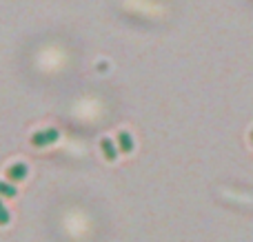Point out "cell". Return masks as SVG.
<instances>
[{
    "mask_svg": "<svg viewBox=\"0 0 253 242\" xmlns=\"http://www.w3.org/2000/svg\"><path fill=\"white\" fill-rule=\"evenodd\" d=\"M53 140H58V129H42V131L31 133V145L36 147H47Z\"/></svg>",
    "mask_w": 253,
    "mask_h": 242,
    "instance_id": "obj_1",
    "label": "cell"
},
{
    "mask_svg": "<svg viewBox=\"0 0 253 242\" xmlns=\"http://www.w3.org/2000/svg\"><path fill=\"white\" fill-rule=\"evenodd\" d=\"M4 176H7V180H11V182H20L22 178L27 176V164H22V162L11 164V167H7Z\"/></svg>",
    "mask_w": 253,
    "mask_h": 242,
    "instance_id": "obj_2",
    "label": "cell"
},
{
    "mask_svg": "<svg viewBox=\"0 0 253 242\" xmlns=\"http://www.w3.org/2000/svg\"><path fill=\"white\" fill-rule=\"evenodd\" d=\"M100 147H102V154H105V158L116 160V156H118V149H116V142L111 140V138H102Z\"/></svg>",
    "mask_w": 253,
    "mask_h": 242,
    "instance_id": "obj_3",
    "label": "cell"
},
{
    "mask_svg": "<svg viewBox=\"0 0 253 242\" xmlns=\"http://www.w3.org/2000/svg\"><path fill=\"white\" fill-rule=\"evenodd\" d=\"M118 149L120 151H131V149H133V140H131V136H129V133H126V131H120L118 133Z\"/></svg>",
    "mask_w": 253,
    "mask_h": 242,
    "instance_id": "obj_4",
    "label": "cell"
},
{
    "mask_svg": "<svg viewBox=\"0 0 253 242\" xmlns=\"http://www.w3.org/2000/svg\"><path fill=\"white\" fill-rule=\"evenodd\" d=\"M16 194H18L16 187L9 185V182H2V180H0V196H2V198H16Z\"/></svg>",
    "mask_w": 253,
    "mask_h": 242,
    "instance_id": "obj_5",
    "label": "cell"
},
{
    "mask_svg": "<svg viewBox=\"0 0 253 242\" xmlns=\"http://www.w3.org/2000/svg\"><path fill=\"white\" fill-rule=\"evenodd\" d=\"M7 222H9V211L2 204V200H0V225H7Z\"/></svg>",
    "mask_w": 253,
    "mask_h": 242,
    "instance_id": "obj_6",
    "label": "cell"
},
{
    "mask_svg": "<svg viewBox=\"0 0 253 242\" xmlns=\"http://www.w3.org/2000/svg\"><path fill=\"white\" fill-rule=\"evenodd\" d=\"M251 140H253V129H251Z\"/></svg>",
    "mask_w": 253,
    "mask_h": 242,
    "instance_id": "obj_7",
    "label": "cell"
}]
</instances>
